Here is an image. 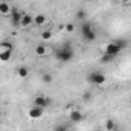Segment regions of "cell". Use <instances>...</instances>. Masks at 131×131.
I'll return each instance as SVG.
<instances>
[{"label": "cell", "instance_id": "obj_1", "mask_svg": "<svg viewBox=\"0 0 131 131\" xmlns=\"http://www.w3.org/2000/svg\"><path fill=\"white\" fill-rule=\"evenodd\" d=\"M73 57H74V49H73V46L70 43L62 45V48H59V51L56 52V59L59 62H63V63L65 62H70Z\"/></svg>", "mask_w": 131, "mask_h": 131}, {"label": "cell", "instance_id": "obj_2", "mask_svg": "<svg viewBox=\"0 0 131 131\" xmlns=\"http://www.w3.org/2000/svg\"><path fill=\"white\" fill-rule=\"evenodd\" d=\"M86 82L91 83V85H103V83L106 82V76H105L102 71H99V70H93V71L88 73Z\"/></svg>", "mask_w": 131, "mask_h": 131}, {"label": "cell", "instance_id": "obj_3", "mask_svg": "<svg viewBox=\"0 0 131 131\" xmlns=\"http://www.w3.org/2000/svg\"><path fill=\"white\" fill-rule=\"evenodd\" d=\"M80 34H82L83 40H86V42H94V40H96V31L93 29V26H91L90 22H83V23H82Z\"/></svg>", "mask_w": 131, "mask_h": 131}, {"label": "cell", "instance_id": "obj_4", "mask_svg": "<svg viewBox=\"0 0 131 131\" xmlns=\"http://www.w3.org/2000/svg\"><path fill=\"white\" fill-rule=\"evenodd\" d=\"M120 51H122V48H120L116 42H110V43L106 45V48H105V52H106V54H110V56H111V57H114V59L120 54Z\"/></svg>", "mask_w": 131, "mask_h": 131}, {"label": "cell", "instance_id": "obj_5", "mask_svg": "<svg viewBox=\"0 0 131 131\" xmlns=\"http://www.w3.org/2000/svg\"><path fill=\"white\" fill-rule=\"evenodd\" d=\"M11 23H13V26H22V17H23V14L20 13V11H17V9H11Z\"/></svg>", "mask_w": 131, "mask_h": 131}, {"label": "cell", "instance_id": "obj_6", "mask_svg": "<svg viewBox=\"0 0 131 131\" xmlns=\"http://www.w3.org/2000/svg\"><path fill=\"white\" fill-rule=\"evenodd\" d=\"M43 110H45V108L34 105V106H32V108L28 111V116H29V119H40V117L43 116Z\"/></svg>", "mask_w": 131, "mask_h": 131}, {"label": "cell", "instance_id": "obj_7", "mask_svg": "<svg viewBox=\"0 0 131 131\" xmlns=\"http://www.w3.org/2000/svg\"><path fill=\"white\" fill-rule=\"evenodd\" d=\"M34 105L42 106V108H46V106H49V105H51V99L43 97V96H37V97L34 99Z\"/></svg>", "mask_w": 131, "mask_h": 131}, {"label": "cell", "instance_id": "obj_8", "mask_svg": "<svg viewBox=\"0 0 131 131\" xmlns=\"http://www.w3.org/2000/svg\"><path fill=\"white\" fill-rule=\"evenodd\" d=\"M70 119H71L73 122H80V120L83 119V114H82L79 110H73L71 114H70Z\"/></svg>", "mask_w": 131, "mask_h": 131}, {"label": "cell", "instance_id": "obj_9", "mask_svg": "<svg viewBox=\"0 0 131 131\" xmlns=\"http://www.w3.org/2000/svg\"><path fill=\"white\" fill-rule=\"evenodd\" d=\"M11 56H13V49H2L0 51V59H2V62H8Z\"/></svg>", "mask_w": 131, "mask_h": 131}, {"label": "cell", "instance_id": "obj_10", "mask_svg": "<svg viewBox=\"0 0 131 131\" xmlns=\"http://www.w3.org/2000/svg\"><path fill=\"white\" fill-rule=\"evenodd\" d=\"M31 23H34V17H31L29 14H23V17H22V26H29Z\"/></svg>", "mask_w": 131, "mask_h": 131}, {"label": "cell", "instance_id": "obj_11", "mask_svg": "<svg viewBox=\"0 0 131 131\" xmlns=\"http://www.w3.org/2000/svg\"><path fill=\"white\" fill-rule=\"evenodd\" d=\"M45 22H46V17H45L43 14H37V16L34 17V23H36V25H39V26L45 25Z\"/></svg>", "mask_w": 131, "mask_h": 131}, {"label": "cell", "instance_id": "obj_12", "mask_svg": "<svg viewBox=\"0 0 131 131\" xmlns=\"http://www.w3.org/2000/svg\"><path fill=\"white\" fill-rule=\"evenodd\" d=\"M11 9H13V8H11L6 2H2V3H0V11H2V14H9Z\"/></svg>", "mask_w": 131, "mask_h": 131}, {"label": "cell", "instance_id": "obj_13", "mask_svg": "<svg viewBox=\"0 0 131 131\" xmlns=\"http://www.w3.org/2000/svg\"><path fill=\"white\" fill-rule=\"evenodd\" d=\"M28 68L26 67H20L19 70H17V74H19V77H22V79H25V77H28Z\"/></svg>", "mask_w": 131, "mask_h": 131}, {"label": "cell", "instance_id": "obj_14", "mask_svg": "<svg viewBox=\"0 0 131 131\" xmlns=\"http://www.w3.org/2000/svg\"><path fill=\"white\" fill-rule=\"evenodd\" d=\"M117 126H116V123H114V120L113 119H108L106 122H105V129H108V131H113V129H116Z\"/></svg>", "mask_w": 131, "mask_h": 131}, {"label": "cell", "instance_id": "obj_15", "mask_svg": "<svg viewBox=\"0 0 131 131\" xmlns=\"http://www.w3.org/2000/svg\"><path fill=\"white\" fill-rule=\"evenodd\" d=\"M36 54L40 56V57L45 56V54H46V48H45V45H37V46H36Z\"/></svg>", "mask_w": 131, "mask_h": 131}, {"label": "cell", "instance_id": "obj_16", "mask_svg": "<svg viewBox=\"0 0 131 131\" xmlns=\"http://www.w3.org/2000/svg\"><path fill=\"white\" fill-rule=\"evenodd\" d=\"M42 82H43V83H46V85H49V83L52 82V76H51L49 73H45V74L42 76Z\"/></svg>", "mask_w": 131, "mask_h": 131}, {"label": "cell", "instance_id": "obj_17", "mask_svg": "<svg viewBox=\"0 0 131 131\" xmlns=\"http://www.w3.org/2000/svg\"><path fill=\"white\" fill-rule=\"evenodd\" d=\"M114 57H111L110 54H106V52H103V56L100 57V63H108V62H111Z\"/></svg>", "mask_w": 131, "mask_h": 131}, {"label": "cell", "instance_id": "obj_18", "mask_svg": "<svg viewBox=\"0 0 131 131\" xmlns=\"http://www.w3.org/2000/svg\"><path fill=\"white\" fill-rule=\"evenodd\" d=\"M77 19L79 20H86V13L85 11H79L77 13Z\"/></svg>", "mask_w": 131, "mask_h": 131}, {"label": "cell", "instance_id": "obj_19", "mask_svg": "<svg viewBox=\"0 0 131 131\" xmlns=\"http://www.w3.org/2000/svg\"><path fill=\"white\" fill-rule=\"evenodd\" d=\"M51 36H52V32H51V31H45V32L42 34V39H43V40H49V39H51Z\"/></svg>", "mask_w": 131, "mask_h": 131}, {"label": "cell", "instance_id": "obj_20", "mask_svg": "<svg viewBox=\"0 0 131 131\" xmlns=\"http://www.w3.org/2000/svg\"><path fill=\"white\" fill-rule=\"evenodd\" d=\"M114 42H116V43H117V45H119V46H120V48H122V49H125V48H126V46H128V45H126V42H125V40H114Z\"/></svg>", "mask_w": 131, "mask_h": 131}, {"label": "cell", "instance_id": "obj_21", "mask_svg": "<svg viewBox=\"0 0 131 131\" xmlns=\"http://www.w3.org/2000/svg\"><path fill=\"white\" fill-rule=\"evenodd\" d=\"M2 49H13V45L9 42H2Z\"/></svg>", "mask_w": 131, "mask_h": 131}, {"label": "cell", "instance_id": "obj_22", "mask_svg": "<svg viewBox=\"0 0 131 131\" xmlns=\"http://www.w3.org/2000/svg\"><path fill=\"white\" fill-rule=\"evenodd\" d=\"M82 99H83V102H90V100H91V93H85V94L82 96Z\"/></svg>", "mask_w": 131, "mask_h": 131}, {"label": "cell", "instance_id": "obj_23", "mask_svg": "<svg viewBox=\"0 0 131 131\" xmlns=\"http://www.w3.org/2000/svg\"><path fill=\"white\" fill-rule=\"evenodd\" d=\"M65 29H67V32H73L74 31V25L73 23H68L67 26H65Z\"/></svg>", "mask_w": 131, "mask_h": 131}, {"label": "cell", "instance_id": "obj_24", "mask_svg": "<svg viewBox=\"0 0 131 131\" xmlns=\"http://www.w3.org/2000/svg\"><path fill=\"white\" fill-rule=\"evenodd\" d=\"M120 2H128V0H120Z\"/></svg>", "mask_w": 131, "mask_h": 131}, {"label": "cell", "instance_id": "obj_25", "mask_svg": "<svg viewBox=\"0 0 131 131\" xmlns=\"http://www.w3.org/2000/svg\"><path fill=\"white\" fill-rule=\"evenodd\" d=\"M88 2H93V0H88Z\"/></svg>", "mask_w": 131, "mask_h": 131}]
</instances>
